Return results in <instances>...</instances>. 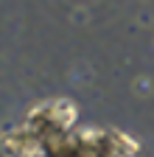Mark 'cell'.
<instances>
[{
  "label": "cell",
  "mask_w": 154,
  "mask_h": 157,
  "mask_svg": "<svg viewBox=\"0 0 154 157\" xmlns=\"http://www.w3.org/2000/svg\"><path fill=\"white\" fill-rule=\"evenodd\" d=\"M48 112L53 118V124L59 129H70L76 124V107L70 101H56V104H48Z\"/></svg>",
  "instance_id": "cell-1"
}]
</instances>
